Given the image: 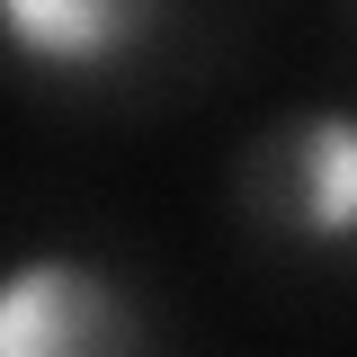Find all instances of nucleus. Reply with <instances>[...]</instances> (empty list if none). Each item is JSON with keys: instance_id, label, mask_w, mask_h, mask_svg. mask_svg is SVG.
<instances>
[{"instance_id": "obj_1", "label": "nucleus", "mask_w": 357, "mask_h": 357, "mask_svg": "<svg viewBox=\"0 0 357 357\" xmlns=\"http://www.w3.org/2000/svg\"><path fill=\"white\" fill-rule=\"evenodd\" d=\"M241 206L286 250H357V107L312 98L259 126L241 152Z\"/></svg>"}, {"instance_id": "obj_2", "label": "nucleus", "mask_w": 357, "mask_h": 357, "mask_svg": "<svg viewBox=\"0 0 357 357\" xmlns=\"http://www.w3.org/2000/svg\"><path fill=\"white\" fill-rule=\"evenodd\" d=\"M0 357H143V312L89 250L27 241L0 259Z\"/></svg>"}, {"instance_id": "obj_3", "label": "nucleus", "mask_w": 357, "mask_h": 357, "mask_svg": "<svg viewBox=\"0 0 357 357\" xmlns=\"http://www.w3.org/2000/svg\"><path fill=\"white\" fill-rule=\"evenodd\" d=\"M170 0H0V54L27 63V72H116L134 45L161 27Z\"/></svg>"}]
</instances>
